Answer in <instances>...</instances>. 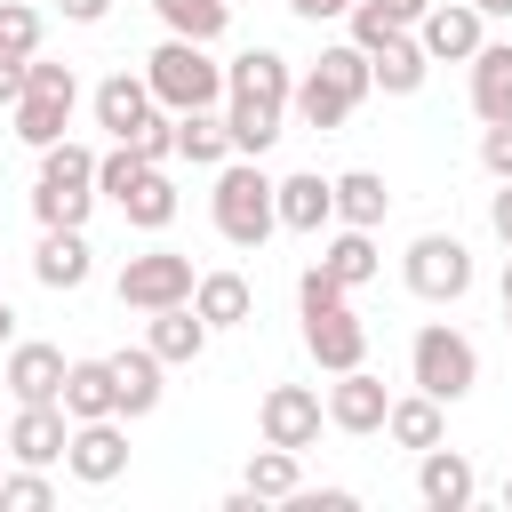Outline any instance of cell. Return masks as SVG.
Listing matches in <instances>:
<instances>
[{
  "instance_id": "obj_46",
  "label": "cell",
  "mask_w": 512,
  "mask_h": 512,
  "mask_svg": "<svg viewBox=\"0 0 512 512\" xmlns=\"http://www.w3.org/2000/svg\"><path fill=\"white\" fill-rule=\"evenodd\" d=\"M504 328H512V256H504Z\"/></svg>"
},
{
  "instance_id": "obj_35",
  "label": "cell",
  "mask_w": 512,
  "mask_h": 512,
  "mask_svg": "<svg viewBox=\"0 0 512 512\" xmlns=\"http://www.w3.org/2000/svg\"><path fill=\"white\" fill-rule=\"evenodd\" d=\"M144 168H160V160H144L136 144H112V152H96V192H104V200H120Z\"/></svg>"
},
{
  "instance_id": "obj_17",
  "label": "cell",
  "mask_w": 512,
  "mask_h": 512,
  "mask_svg": "<svg viewBox=\"0 0 512 512\" xmlns=\"http://www.w3.org/2000/svg\"><path fill=\"white\" fill-rule=\"evenodd\" d=\"M416 496H424L432 512H464V504L480 496L472 456H456V448H424V456H416Z\"/></svg>"
},
{
  "instance_id": "obj_6",
  "label": "cell",
  "mask_w": 512,
  "mask_h": 512,
  "mask_svg": "<svg viewBox=\"0 0 512 512\" xmlns=\"http://www.w3.org/2000/svg\"><path fill=\"white\" fill-rule=\"evenodd\" d=\"M400 272H408V296H424V304H456V296L472 288V248H464L456 232H416L408 256H400Z\"/></svg>"
},
{
  "instance_id": "obj_38",
  "label": "cell",
  "mask_w": 512,
  "mask_h": 512,
  "mask_svg": "<svg viewBox=\"0 0 512 512\" xmlns=\"http://www.w3.org/2000/svg\"><path fill=\"white\" fill-rule=\"evenodd\" d=\"M480 168L504 184L512 176V120H488V136H480Z\"/></svg>"
},
{
  "instance_id": "obj_3",
  "label": "cell",
  "mask_w": 512,
  "mask_h": 512,
  "mask_svg": "<svg viewBox=\"0 0 512 512\" xmlns=\"http://www.w3.org/2000/svg\"><path fill=\"white\" fill-rule=\"evenodd\" d=\"M144 80H152V96L168 104V112H208V104H224V64L208 56V40H160L152 56H144Z\"/></svg>"
},
{
  "instance_id": "obj_27",
  "label": "cell",
  "mask_w": 512,
  "mask_h": 512,
  "mask_svg": "<svg viewBox=\"0 0 512 512\" xmlns=\"http://www.w3.org/2000/svg\"><path fill=\"white\" fill-rule=\"evenodd\" d=\"M192 304H200V320H208V328H240V320H256V288H248L240 272H200Z\"/></svg>"
},
{
  "instance_id": "obj_11",
  "label": "cell",
  "mask_w": 512,
  "mask_h": 512,
  "mask_svg": "<svg viewBox=\"0 0 512 512\" xmlns=\"http://www.w3.org/2000/svg\"><path fill=\"white\" fill-rule=\"evenodd\" d=\"M480 24H488V16H480L472 0H432V8L416 16V40H424V56H432V64H472V56H480V40H488Z\"/></svg>"
},
{
  "instance_id": "obj_12",
  "label": "cell",
  "mask_w": 512,
  "mask_h": 512,
  "mask_svg": "<svg viewBox=\"0 0 512 512\" xmlns=\"http://www.w3.org/2000/svg\"><path fill=\"white\" fill-rule=\"evenodd\" d=\"M304 352H312L328 376H344V368H360V360H368V328H360L352 296H344V304H320V312H304Z\"/></svg>"
},
{
  "instance_id": "obj_50",
  "label": "cell",
  "mask_w": 512,
  "mask_h": 512,
  "mask_svg": "<svg viewBox=\"0 0 512 512\" xmlns=\"http://www.w3.org/2000/svg\"><path fill=\"white\" fill-rule=\"evenodd\" d=\"M0 480H8V472H0Z\"/></svg>"
},
{
  "instance_id": "obj_4",
  "label": "cell",
  "mask_w": 512,
  "mask_h": 512,
  "mask_svg": "<svg viewBox=\"0 0 512 512\" xmlns=\"http://www.w3.org/2000/svg\"><path fill=\"white\" fill-rule=\"evenodd\" d=\"M104 192H96V152L88 144H48L40 152V176H32V216L40 224H88V208H96Z\"/></svg>"
},
{
  "instance_id": "obj_41",
  "label": "cell",
  "mask_w": 512,
  "mask_h": 512,
  "mask_svg": "<svg viewBox=\"0 0 512 512\" xmlns=\"http://www.w3.org/2000/svg\"><path fill=\"white\" fill-rule=\"evenodd\" d=\"M488 224H496V240H504V248H512V176H504V192H496V200H488Z\"/></svg>"
},
{
  "instance_id": "obj_40",
  "label": "cell",
  "mask_w": 512,
  "mask_h": 512,
  "mask_svg": "<svg viewBox=\"0 0 512 512\" xmlns=\"http://www.w3.org/2000/svg\"><path fill=\"white\" fill-rule=\"evenodd\" d=\"M304 24H336V16H352V0H288Z\"/></svg>"
},
{
  "instance_id": "obj_15",
  "label": "cell",
  "mask_w": 512,
  "mask_h": 512,
  "mask_svg": "<svg viewBox=\"0 0 512 512\" xmlns=\"http://www.w3.org/2000/svg\"><path fill=\"white\" fill-rule=\"evenodd\" d=\"M384 416H392V392L368 376V360H360V368H344V376L328 384V424H336V432L368 440V432H384Z\"/></svg>"
},
{
  "instance_id": "obj_19",
  "label": "cell",
  "mask_w": 512,
  "mask_h": 512,
  "mask_svg": "<svg viewBox=\"0 0 512 512\" xmlns=\"http://www.w3.org/2000/svg\"><path fill=\"white\" fill-rule=\"evenodd\" d=\"M144 344H152L168 368H192V360L208 352V320H200V304H160V312H144Z\"/></svg>"
},
{
  "instance_id": "obj_49",
  "label": "cell",
  "mask_w": 512,
  "mask_h": 512,
  "mask_svg": "<svg viewBox=\"0 0 512 512\" xmlns=\"http://www.w3.org/2000/svg\"><path fill=\"white\" fill-rule=\"evenodd\" d=\"M232 8H240V0H232Z\"/></svg>"
},
{
  "instance_id": "obj_2",
  "label": "cell",
  "mask_w": 512,
  "mask_h": 512,
  "mask_svg": "<svg viewBox=\"0 0 512 512\" xmlns=\"http://www.w3.org/2000/svg\"><path fill=\"white\" fill-rule=\"evenodd\" d=\"M208 216H216V232L232 240V248H264L272 232H280V184L256 168V160H224L216 168V192H208Z\"/></svg>"
},
{
  "instance_id": "obj_44",
  "label": "cell",
  "mask_w": 512,
  "mask_h": 512,
  "mask_svg": "<svg viewBox=\"0 0 512 512\" xmlns=\"http://www.w3.org/2000/svg\"><path fill=\"white\" fill-rule=\"evenodd\" d=\"M16 344V312H8V296H0V352Z\"/></svg>"
},
{
  "instance_id": "obj_43",
  "label": "cell",
  "mask_w": 512,
  "mask_h": 512,
  "mask_svg": "<svg viewBox=\"0 0 512 512\" xmlns=\"http://www.w3.org/2000/svg\"><path fill=\"white\" fill-rule=\"evenodd\" d=\"M424 8H432V0H384V16H392V24H408V32H416V16H424Z\"/></svg>"
},
{
  "instance_id": "obj_10",
  "label": "cell",
  "mask_w": 512,
  "mask_h": 512,
  "mask_svg": "<svg viewBox=\"0 0 512 512\" xmlns=\"http://www.w3.org/2000/svg\"><path fill=\"white\" fill-rule=\"evenodd\" d=\"M64 472H72L80 488H112V480L128 472V432H120V416H88V424H72Z\"/></svg>"
},
{
  "instance_id": "obj_30",
  "label": "cell",
  "mask_w": 512,
  "mask_h": 512,
  "mask_svg": "<svg viewBox=\"0 0 512 512\" xmlns=\"http://www.w3.org/2000/svg\"><path fill=\"white\" fill-rule=\"evenodd\" d=\"M384 208H392V192H384V176L376 168H344L336 176V224H384Z\"/></svg>"
},
{
  "instance_id": "obj_13",
  "label": "cell",
  "mask_w": 512,
  "mask_h": 512,
  "mask_svg": "<svg viewBox=\"0 0 512 512\" xmlns=\"http://www.w3.org/2000/svg\"><path fill=\"white\" fill-rule=\"evenodd\" d=\"M64 448H72V416H64V400H16L8 456H16V464H64Z\"/></svg>"
},
{
  "instance_id": "obj_48",
  "label": "cell",
  "mask_w": 512,
  "mask_h": 512,
  "mask_svg": "<svg viewBox=\"0 0 512 512\" xmlns=\"http://www.w3.org/2000/svg\"><path fill=\"white\" fill-rule=\"evenodd\" d=\"M0 56H8V48H0Z\"/></svg>"
},
{
  "instance_id": "obj_9",
  "label": "cell",
  "mask_w": 512,
  "mask_h": 512,
  "mask_svg": "<svg viewBox=\"0 0 512 512\" xmlns=\"http://www.w3.org/2000/svg\"><path fill=\"white\" fill-rule=\"evenodd\" d=\"M320 424H328V400L312 392V384H272L264 400H256V432L272 440V448H312L320 440Z\"/></svg>"
},
{
  "instance_id": "obj_18",
  "label": "cell",
  "mask_w": 512,
  "mask_h": 512,
  "mask_svg": "<svg viewBox=\"0 0 512 512\" xmlns=\"http://www.w3.org/2000/svg\"><path fill=\"white\" fill-rule=\"evenodd\" d=\"M328 224H336V176L320 168L280 176V232H328Z\"/></svg>"
},
{
  "instance_id": "obj_16",
  "label": "cell",
  "mask_w": 512,
  "mask_h": 512,
  "mask_svg": "<svg viewBox=\"0 0 512 512\" xmlns=\"http://www.w3.org/2000/svg\"><path fill=\"white\" fill-rule=\"evenodd\" d=\"M152 112H160V96H152L144 72H112V80H96V128H112V144H128Z\"/></svg>"
},
{
  "instance_id": "obj_36",
  "label": "cell",
  "mask_w": 512,
  "mask_h": 512,
  "mask_svg": "<svg viewBox=\"0 0 512 512\" xmlns=\"http://www.w3.org/2000/svg\"><path fill=\"white\" fill-rule=\"evenodd\" d=\"M0 48L8 56H40V8L32 0H0Z\"/></svg>"
},
{
  "instance_id": "obj_29",
  "label": "cell",
  "mask_w": 512,
  "mask_h": 512,
  "mask_svg": "<svg viewBox=\"0 0 512 512\" xmlns=\"http://www.w3.org/2000/svg\"><path fill=\"white\" fill-rule=\"evenodd\" d=\"M72 104H80V96H40V88H24V104H16V136H24L32 152L64 144V128H72Z\"/></svg>"
},
{
  "instance_id": "obj_42",
  "label": "cell",
  "mask_w": 512,
  "mask_h": 512,
  "mask_svg": "<svg viewBox=\"0 0 512 512\" xmlns=\"http://www.w3.org/2000/svg\"><path fill=\"white\" fill-rule=\"evenodd\" d=\"M56 8H64L72 24H104V16H112V0H56Z\"/></svg>"
},
{
  "instance_id": "obj_33",
  "label": "cell",
  "mask_w": 512,
  "mask_h": 512,
  "mask_svg": "<svg viewBox=\"0 0 512 512\" xmlns=\"http://www.w3.org/2000/svg\"><path fill=\"white\" fill-rule=\"evenodd\" d=\"M248 488H256L264 504H288V496L304 488V472H296V448H272V440H264V448L248 456Z\"/></svg>"
},
{
  "instance_id": "obj_22",
  "label": "cell",
  "mask_w": 512,
  "mask_h": 512,
  "mask_svg": "<svg viewBox=\"0 0 512 512\" xmlns=\"http://www.w3.org/2000/svg\"><path fill=\"white\" fill-rule=\"evenodd\" d=\"M368 64H376V88H384V96H416V88H424V72H432V56H424V40H416V32L376 40V48H368Z\"/></svg>"
},
{
  "instance_id": "obj_1",
  "label": "cell",
  "mask_w": 512,
  "mask_h": 512,
  "mask_svg": "<svg viewBox=\"0 0 512 512\" xmlns=\"http://www.w3.org/2000/svg\"><path fill=\"white\" fill-rule=\"evenodd\" d=\"M368 88H376V64H368V48L360 40H336V48H320V64L296 80V96H288V112L304 120V128H344L360 104H368Z\"/></svg>"
},
{
  "instance_id": "obj_39",
  "label": "cell",
  "mask_w": 512,
  "mask_h": 512,
  "mask_svg": "<svg viewBox=\"0 0 512 512\" xmlns=\"http://www.w3.org/2000/svg\"><path fill=\"white\" fill-rule=\"evenodd\" d=\"M24 64H32V56H0V104H8V112L24 104Z\"/></svg>"
},
{
  "instance_id": "obj_14",
  "label": "cell",
  "mask_w": 512,
  "mask_h": 512,
  "mask_svg": "<svg viewBox=\"0 0 512 512\" xmlns=\"http://www.w3.org/2000/svg\"><path fill=\"white\" fill-rule=\"evenodd\" d=\"M88 272H96V248H88V232H80V224H40L32 280L64 296V288H88Z\"/></svg>"
},
{
  "instance_id": "obj_37",
  "label": "cell",
  "mask_w": 512,
  "mask_h": 512,
  "mask_svg": "<svg viewBox=\"0 0 512 512\" xmlns=\"http://www.w3.org/2000/svg\"><path fill=\"white\" fill-rule=\"evenodd\" d=\"M128 144H136V152H144V160H176V112H168V104H160V112H152V120H144V128H136V136H128Z\"/></svg>"
},
{
  "instance_id": "obj_8",
  "label": "cell",
  "mask_w": 512,
  "mask_h": 512,
  "mask_svg": "<svg viewBox=\"0 0 512 512\" xmlns=\"http://www.w3.org/2000/svg\"><path fill=\"white\" fill-rule=\"evenodd\" d=\"M192 288H200V272H192V256H176V248H144V256L120 264V304H128V312L192 304Z\"/></svg>"
},
{
  "instance_id": "obj_34",
  "label": "cell",
  "mask_w": 512,
  "mask_h": 512,
  "mask_svg": "<svg viewBox=\"0 0 512 512\" xmlns=\"http://www.w3.org/2000/svg\"><path fill=\"white\" fill-rule=\"evenodd\" d=\"M48 504H56L48 464H24V472H8V480H0V512H48Z\"/></svg>"
},
{
  "instance_id": "obj_7",
  "label": "cell",
  "mask_w": 512,
  "mask_h": 512,
  "mask_svg": "<svg viewBox=\"0 0 512 512\" xmlns=\"http://www.w3.org/2000/svg\"><path fill=\"white\" fill-rule=\"evenodd\" d=\"M288 96H296V72L280 48H248L224 64V112H280L288 120Z\"/></svg>"
},
{
  "instance_id": "obj_26",
  "label": "cell",
  "mask_w": 512,
  "mask_h": 512,
  "mask_svg": "<svg viewBox=\"0 0 512 512\" xmlns=\"http://www.w3.org/2000/svg\"><path fill=\"white\" fill-rule=\"evenodd\" d=\"M320 264H328L344 288H368V280L384 272V256H376V232H368V224H336V240L320 248Z\"/></svg>"
},
{
  "instance_id": "obj_32",
  "label": "cell",
  "mask_w": 512,
  "mask_h": 512,
  "mask_svg": "<svg viewBox=\"0 0 512 512\" xmlns=\"http://www.w3.org/2000/svg\"><path fill=\"white\" fill-rule=\"evenodd\" d=\"M384 432H392L400 448H416V456H424V448H440V432H448V424H440V400H432V392H408V400H392Z\"/></svg>"
},
{
  "instance_id": "obj_5",
  "label": "cell",
  "mask_w": 512,
  "mask_h": 512,
  "mask_svg": "<svg viewBox=\"0 0 512 512\" xmlns=\"http://www.w3.org/2000/svg\"><path fill=\"white\" fill-rule=\"evenodd\" d=\"M408 376H416V392H432L440 408H456V400L480 384V352H472L464 328L432 320V328H416V344H408Z\"/></svg>"
},
{
  "instance_id": "obj_24",
  "label": "cell",
  "mask_w": 512,
  "mask_h": 512,
  "mask_svg": "<svg viewBox=\"0 0 512 512\" xmlns=\"http://www.w3.org/2000/svg\"><path fill=\"white\" fill-rule=\"evenodd\" d=\"M472 112L480 120H512V40H480V56H472Z\"/></svg>"
},
{
  "instance_id": "obj_21",
  "label": "cell",
  "mask_w": 512,
  "mask_h": 512,
  "mask_svg": "<svg viewBox=\"0 0 512 512\" xmlns=\"http://www.w3.org/2000/svg\"><path fill=\"white\" fill-rule=\"evenodd\" d=\"M168 376V360L152 352V344H128V352H112V384H120V416H152L160 408V384Z\"/></svg>"
},
{
  "instance_id": "obj_20",
  "label": "cell",
  "mask_w": 512,
  "mask_h": 512,
  "mask_svg": "<svg viewBox=\"0 0 512 512\" xmlns=\"http://www.w3.org/2000/svg\"><path fill=\"white\" fill-rule=\"evenodd\" d=\"M64 368H72V360H64L56 344H8V376H0V384H8L16 400H64Z\"/></svg>"
},
{
  "instance_id": "obj_47",
  "label": "cell",
  "mask_w": 512,
  "mask_h": 512,
  "mask_svg": "<svg viewBox=\"0 0 512 512\" xmlns=\"http://www.w3.org/2000/svg\"><path fill=\"white\" fill-rule=\"evenodd\" d=\"M504 512H512V480H504Z\"/></svg>"
},
{
  "instance_id": "obj_45",
  "label": "cell",
  "mask_w": 512,
  "mask_h": 512,
  "mask_svg": "<svg viewBox=\"0 0 512 512\" xmlns=\"http://www.w3.org/2000/svg\"><path fill=\"white\" fill-rule=\"evenodd\" d=\"M472 8H480V16H512V0H472Z\"/></svg>"
},
{
  "instance_id": "obj_28",
  "label": "cell",
  "mask_w": 512,
  "mask_h": 512,
  "mask_svg": "<svg viewBox=\"0 0 512 512\" xmlns=\"http://www.w3.org/2000/svg\"><path fill=\"white\" fill-rule=\"evenodd\" d=\"M176 160H192V168H224L232 160V128L216 120V104L208 112H176Z\"/></svg>"
},
{
  "instance_id": "obj_25",
  "label": "cell",
  "mask_w": 512,
  "mask_h": 512,
  "mask_svg": "<svg viewBox=\"0 0 512 512\" xmlns=\"http://www.w3.org/2000/svg\"><path fill=\"white\" fill-rule=\"evenodd\" d=\"M112 208H120L136 232H168V224H176V184H168V168H144Z\"/></svg>"
},
{
  "instance_id": "obj_23",
  "label": "cell",
  "mask_w": 512,
  "mask_h": 512,
  "mask_svg": "<svg viewBox=\"0 0 512 512\" xmlns=\"http://www.w3.org/2000/svg\"><path fill=\"white\" fill-rule=\"evenodd\" d=\"M64 416H72V424H88V416H120L112 360H72V368H64Z\"/></svg>"
},
{
  "instance_id": "obj_31",
  "label": "cell",
  "mask_w": 512,
  "mask_h": 512,
  "mask_svg": "<svg viewBox=\"0 0 512 512\" xmlns=\"http://www.w3.org/2000/svg\"><path fill=\"white\" fill-rule=\"evenodd\" d=\"M152 8H160V24H168L176 40H208V48H216V40L232 32V0H152Z\"/></svg>"
}]
</instances>
